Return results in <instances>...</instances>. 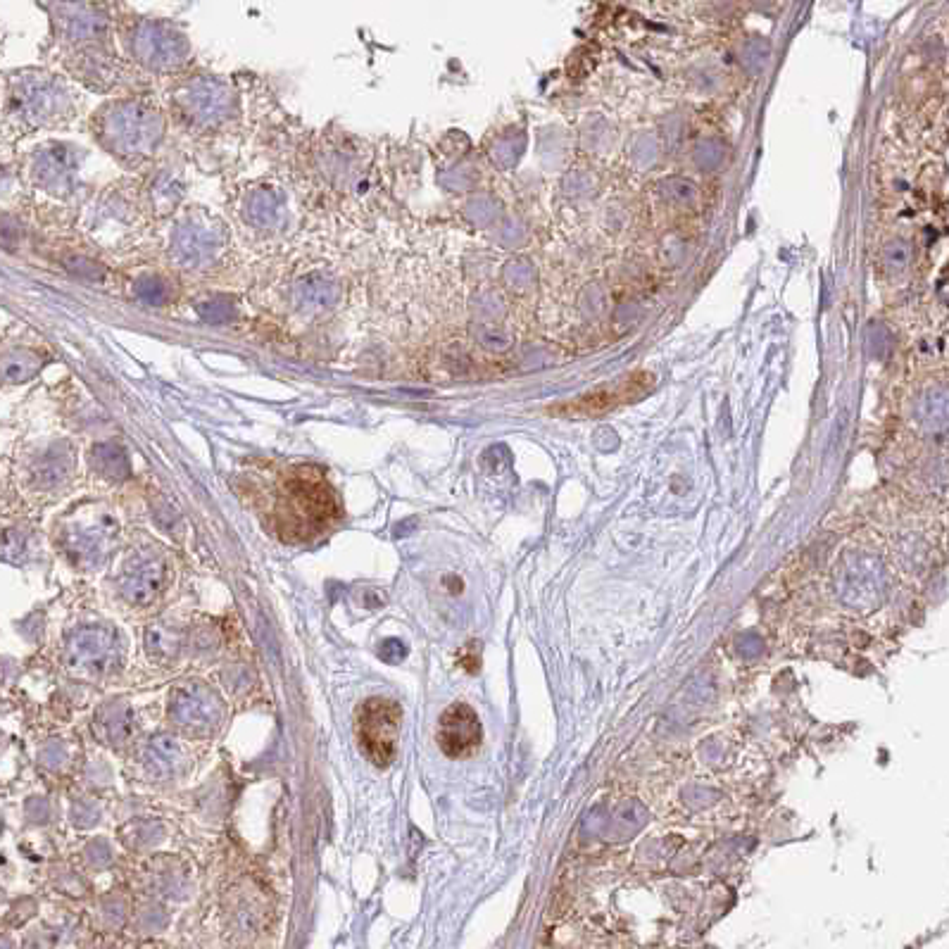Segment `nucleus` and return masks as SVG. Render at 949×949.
<instances>
[{"instance_id":"f257e3e1","label":"nucleus","mask_w":949,"mask_h":949,"mask_svg":"<svg viewBox=\"0 0 949 949\" xmlns=\"http://www.w3.org/2000/svg\"><path fill=\"white\" fill-rule=\"evenodd\" d=\"M400 707L398 702L374 697L367 700L357 714V740H360L364 754L376 766H388L395 757L400 733Z\"/></svg>"},{"instance_id":"f03ea898","label":"nucleus","mask_w":949,"mask_h":949,"mask_svg":"<svg viewBox=\"0 0 949 949\" xmlns=\"http://www.w3.org/2000/svg\"><path fill=\"white\" fill-rule=\"evenodd\" d=\"M286 517L291 524L286 531L295 536H314L324 524L336 517V502L322 483L317 481H295L288 493Z\"/></svg>"},{"instance_id":"7ed1b4c3","label":"nucleus","mask_w":949,"mask_h":949,"mask_svg":"<svg viewBox=\"0 0 949 949\" xmlns=\"http://www.w3.org/2000/svg\"><path fill=\"white\" fill-rule=\"evenodd\" d=\"M119 643L108 628H79L67 643V662L74 669L105 671L117 662Z\"/></svg>"},{"instance_id":"20e7f679","label":"nucleus","mask_w":949,"mask_h":949,"mask_svg":"<svg viewBox=\"0 0 949 949\" xmlns=\"http://www.w3.org/2000/svg\"><path fill=\"white\" fill-rule=\"evenodd\" d=\"M481 721L464 702L450 705L438 724V745L448 757H467L481 745Z\"/></svg>"},{"instance_id":"39448f33","label":"nucleus","mask_w":949,"mask_h":949,"mask_svg":"<svg viewBox=\"0 0 949 949\" xmlns=\"http://www.w3.org/2000/svg\"><path fill=\"white\" fill-rule=\"evenodd\" d=\"M219 716H222V705H219L215 693H210L203 685L188 683L174 690L172 719L177 724L188 728H205L215 726Z\"/></svg>"},{"instance_id":"423d86ee","label":"nucleus","mask_w":949,"mask_h":949,"mask_svg":"<svg viewBox=\"0 0 949 949\" xmlns=\"http://www.w3.org/2000/svg\"><path fill=\"white\" fill-rule=\"evenodd\" d=\"M165 583V564L155 557H138L124 571V597L134 605H148L160 595Z\"/></svg>"},{"instance_id":"0eeeda50","label":"nucleus","mask_w":949,"mask_h":949,"mask_svg":"<svg viewBox=\"0 0 949 949\" xmlns=\"http://www.w3.org/2000/svg\"><path fill=\"white\" fill-rule=\"evenodd\" d=\"M148 762L160 773H169L184 762V752L174 738H155L148 747Z\"/></svg>"},{"instance_id":"6e6552de","label":"nucleus","mask_w":949,"mask_h":949,"mask_svg":"<svg viewBox=\"0 0 949 949\" xmlns=\"http://www.w3.org/2000/svg\"><path fill=\"white\" fill-rule=\"evenodd\" d=\"M379 655L383 662H400V659H405L407 655V647L400 643V640H383V645H381V650H379Z\"/></svg>"}]
</instances>
